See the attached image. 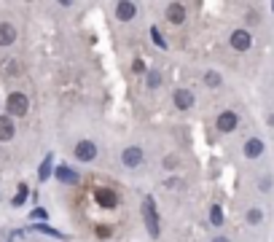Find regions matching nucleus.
<instances>
[{"label": "nucleus", "mask_w": 274, "mask_h": 242, "mask_svg": "<svg viewBox=\"0 0 274 242\" xmlns=\"http://www.w3.org/2000/svg\"><path fill=\"white\" fill-rule=\"evenodd\" d=\"M143 221H145V229H148L151 237L159 240L162 224H159V213H156V202H153V197H145V202H143Z\"/></svg>", "instance_id": "nucleus-1"}, {"label": "nucleus", "mask_w": 274, "mask_h": 242, "mask_svg": "<svg viewBox=\"0 0 274 242\" xmlns=\"http://www.w3.org/2000/svg\"><path fill=\"white\" fill-rule=\"evenodd\" d=\"M5 110H8L11 119H22V116H27V110H30L27 94H22V91H11L8 100H5Z\"/></svg>", "instance_id": "nucleus-2"}, {"label": "nucleus", "mask_w": 274, "mask_h": 242, "mask_svg": "<svg viewBox=\"0 0 274 242\" xmlns=\"http://www.w3.org/2000/svg\"><path fill=\"white\" fill-rule=\"evenodd\" d=\"M215 127H218V132H223V135H231V132H237V127H239V116L234 113V110H223V113L215 119Z\"/></svg>", "instance_id": "nucleus-3"}, {"label": "nucleus", "mask_w": 274, "mask_h": 242, "mask_svg": "<svg viewBox=\"0 0 274 242\" xmlns=\"http://www.w3.org/2000/svg\"><path fill=\"white\" fill-rule=\"evenodd\" d=\"M76 159L78 161H84V164H89V161H94L97 159V143H91V140H78L76 143Z\"/></svg>", "instance_id": "nucleus-4"}, {"label": "nucleus", "mask_w": 274, "mask_h": 242, "mask_svg": "<svg viewBox=\"0 0 274 242\" xmlns=\"http://www.w3.org/2000/svg\"><path fill=\"white\" fill-rule=\"evenodd\" d=\"M121 161H124V167H129V169L140 167V164L145 161L143 148H140V146H129V148H124V151H121Z\"/></svg>", "instance_id": "nucleus-5"}, {"label": "nucleus", "mask_w": 274, "mask_h": 242, "mask_svg": "<svg viewBox=\"0 0 274 242\" xmlns=\"http://www.w3.org/2000/svg\"><path fill=\"white\" fill-rule=\"evenodd\" d=\"M94 202L99 207H105V210H113L118 205V194L113 188H94Z\"/></svg>", "instance_id": "nucleus-6"}, {"label": "nucleus", "mask_w": 274, "mask_h": 242, "mask_svg": "<svg viewBox=\"0 0 274 242\" xmlns=\"http://www.w3.org/2000/svg\"><path fill=\"white\" fill-rule=\"evenodd\" d=\"M229 43H231V49H237V51H247L253 46V35L247 30H234Z\"/></svg>", "instance_id": "nucleus-7"}, {"label": "nucleus", "mask_w": 274, "mask_h": 242, "mask_svg": "<svg viewBox=\"0 0 274 242\" xmlns=\"http://www.w3.org/2000/svg\"><path fill=\"white\" fill-rule=\"evenodd\" d=\"M172 102H175L178 110H188V108H193L196 97H193V91H188V89H175V94H172Z\"/></svg>", "instance_id": "nucleus-8"}, {"label": "nucleus", "mask_w": 274, "mask_h": 242, "mask_svg": "<svg viewBox=\"0 0 274 242\" xmlns=\"http://www.w3.org/2000/svg\"><path fill=\"white\" fill-rule=\"evenodd\" d=\"M137 14V3H132V0H121V3H116V19L118 22H132Z\"/></svg>", "instance_id": "nucleus-9"}, {"label": "nucleus", "mask_w": 274, "mask_h": 242, "mask_svg": "<svg viewBox=\"0 0 274 242\" xmlns=\"http://www.w3.org/2000/svg\"><path fill=\"white\" fill-rule=\"evenodd\" d=\"M54 175H57L59 183H65V186H76V183L81 180V175H78L76 169H70L68 164H59V167L54 169Z\"/></svg>", "instance_id": "nucleus-10"}, {"label": "nucleus", "mask_w": 274, "mask_h": 242, "mask_svg": "<svg viewBox=\"0 0 274 242\" xmlns=\"http://www.w3.org/2000/svg\"><path fill=\"white\" fill-rule=\"evenodd\" d=\"M245 156L247 159H261L264 156V140H258V137L245 140Z\"/></svg>", "instance_id": "nucleus-11"}, {"label": "nucleus", "mask_w": 274, "mask_h": 242, "mask_svg": "<svg viewBox=\"0 0 274 242\" xmlns=\"http://www.w3.org/2000/svg\"><path fill=\"white\" fill-rule=\"evenodd\" d=\"M167 19L172 24H183L185 22V5L183 3H170L167 5Z\"/></svg>", "instance_id": "nucleus-12"}, {"label": "nucleus", "mask_w": 274, "mask_h": 242, "mask_svg": "<svg viewBox=\"0 0 274 242\" xmlns=\"http://www.w3.org/2000/svg\"><path fill=\"white\" fill-rule=\"evenodd\" d=\"M14 135H16L14 119H11V116H0V140H3V143H8Z\"/></svg>", "instance_id": "nucleus-13"}, {"label": "nucleus", "mask_w": 274, "mask_h": 242, "mask_svg": "<svg viewBox=\"0 0 274 242\" xmlns=\"http://www.w3.org/2000/svg\"><path fill=\"white\" fill-rule=\"evenodd\" d=\"M16 41V27L8 22H0V46H11Z\"/></svg>", "instance_id": "nucleus-14"}, {"label": "nucleus", "mask_w": 274, "mask_h": 242, "mask_svg": "<svg viewBox=\"0 0 274 242\" xmlns=\"http://www.w3.org/2000/svg\"><path fill=\"white\" fill-rule=\"evenodd\" d=\"M220 83H223V78H220V73H215V70H207V73H204V86L218 89Z\"/></svg>", "instance_id": "nucleus-15"}, {"label": "nucleus", "mask_w": 274, "mask_h": 242, "mask_svg": "<svg viewBox=\"0 0 274 242\" xmlns=\"http://www.w3.org/2000/svg\"><path fill=\"white\" fill-rule=\"evenodd\" d=\"M245 218H247V224H250V226H258L261 221H264V210H261V207H250Z\"/></svg>", "instance_id": "nucleus-16"}, {"label": "nucleus", "mask_w": 274, "mask_h": 242, "mask_svg": "<svg viewBox=\"0 0 274 242\" xmlns=\"http://www.w3.org/2000/svg\"><path fill=\"white\" fill-rule=\"evenodd\" d=\"M145 83H148V89H159L162 86V73L159 70H148L145 73Z\"/></svg>", "instance_id": "nucleus-17"}, {"label": "nucleus", "mask_w": 274, "mask_h": 242, "mask_svg": "<svg viewBox=\"0 0 274 242\" xmlns=\"http://www.w3.org/2000/svg\"><path fill=\"white\" fill-rule=\"evenodd\" d=\"M35 232H43V234H49V237H54V240H68V234L57 232V229H51V226H46V224H35Z\"/></svg>", "instance_id": "nucleus-18"}, {"label": "nucleus", "mask_w": 274, "mask_h": 242, "mask_svg": "<svg viewBox=\"0 0 274 242\" xmlns=\"http://www.w3.org/2000/svg\"><path fill=\"white\" fill-rule=\"evenodd\" d=\"M210 224H212V226H220V224H223V207H220V205H212V207H210Z\"/></svg>", "instance_id": "nucleus-19"}, {"label": "nucleus", "mask_w": 274, "mask_h": 242, "mask_svg": "<svg viewBox=\"0 0 274 242\" xmlns=\"http://www.w3.org/2000/svg\"><path fill=\"white\" fill-rule=\"evenodd\" d=\"M51 161H54L51 156H46V159H43L41 169H38V178H41V180H49V175H51Z\"/></svg>", "instance_id": "nucleus-20"}, {"label": "nucleus", "mask_w": 274, "mask_h": 242, "mask_svg": "<svg viewBox=\"0 0 274 242\" xmlns=\"http://www.w3.org/2000/svg\"><path fill=\"white\" fill-rule=\"evenodd\" d=\"M151 38H153V43H156L159 49H167V41L162 38V32H159V27H151Z\"/></svg>", "instance_id": "nucleus-21"}, {"label": "nucleus", "mask_w": 274, "mask_h": 242, "mask_svg": "<svg viewBox=\"0 0 274 242\" xmlns=\"http://www.w3.org/2000/svg\"><path fill=\"white\" fill-rule=\"evenodd\" d=\"M24 199H27V186H19V194L14 197V207L24 205Z\"/></svg>", "instance_id": "nucleus-22"}, {"label": "nucleus", "mask_w": 274, "mask_h": 242, "mask_svg": "<svg viewBox=\"0 0 274 242\" xmlns=\"http://www.w3.org/2000/svg\"><path fill=\"white\" fill-rule=\"evenodd\" d=\"M30 218H32V221H35V224H38V221H46V218H49V213H46L43 207H35V210L30 213Z\"/></svg>", "instance_id": "nucleus-23"}, {"label": "nucleus", "mask_w": 274, "mask_h": 242, "mask_svg": "<svg viewBox=\"0 0 274 242\" xmlns=\"http://www.w3.org/2000/svg\"><path fill=\"white\" fill-rule=\"evenodd\" d=\"M258 188H261V191H264V194L269 191V188H272V175H264V178L258 180Z\"/></svg>", "instance_id": "nucleus-24"}, {"label": "nucleus", "mask_w": 274, "mask_h": 242, "mask_svg": "<svg viewBox=\"0 0 274 242\" xmlns=\"http://www.w3.org/2000/svg\"><path fill=\"white\" fill-rule=\"evenodd\" d=\"M97 237L99 240H108L110 237V226H97Z\"/></svg>", "instance_id": "nucleus-25"}, {"label": "nucleus", "mask_w": 274, "mask_h": 242, "mask_svg": "<svg viewBox=\"0 0 274 242\" xmlns=\"http://www.w3.org/2000/svg\"><path fill=\"white\" fill-rule=\"evenodd\" d=\"M132 70L140 76V73H145V65H143V60H135V65H132Z\"/></svg>", "instance_id": "nucleus-26"}, {"label": "nucleus", "mask_w": 274, "mask_h": 242, "mask_svg": "<svg viewBox=\"0 0 274 242\" xmlns=\"http://www.w3.org/2000/svg\"><path fill=\"white\" fill-rule=\"evenodd\" d=\"M210 242H231V240H229V237H220V234H218V237H212Z\"/></svg>", "instance_id": "nucleus-27"}]
</instances>
